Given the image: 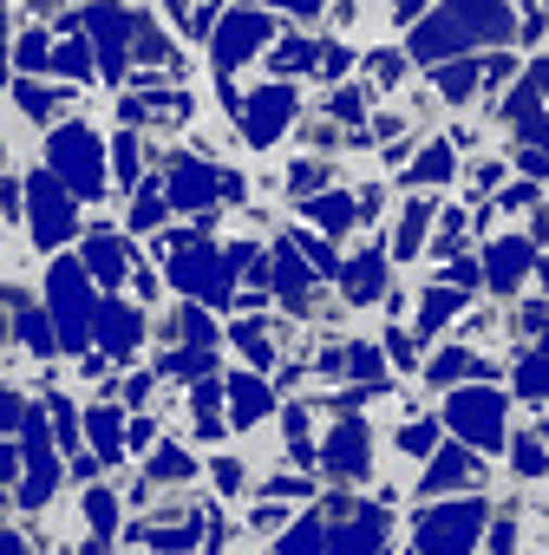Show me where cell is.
<instances>
[{
    "label": "cell",
    "instance_id": "1",
    "mask_svg": "<svg viewBox=\"0 0 549 555\" xmlns=\"http://www.w3.org/2000/svg\"><path fill=\"white\" fill-rule=\"evenodd\" d=\"M477 522H484L477 503H471V509H464V503H458V509H438V516L419 522V548H432V555H471Z\"/></svg>",
    "mask_w": 549,
    "mask_h": 555
},
{
    "label": "cell",
    "instance_id": "2",
    "mask_svg": "<svg viewBox=\"0 0 549 555\" xmlns=\"http://www.w3.org/2000/svg\"><path fill=\"white\" fill-rule=\"evenodd\" d=\"M497 418H503V405H497L490 392H471V399L458 392V399H451V425H458V431H471L477 444H497V438H503V425H497Z\"/></svg>",
    "mask_w": 549,
    "mask_h": 555
},
{
    "label": "cell",
    "instance_id": "3",
    "mask_svg": "<svg viewBox=\"0 0 549 555\" xmlns=\"http://www.w3.org/2000/svg\"><path fill=\"white\" fill-rule=\"evenodd\" d=\"M536 268V242H523V235H503L497 248H490V288L497 295H510L516 282H523V274Z\"/></svg>",
    "mask_w": 549,
    "mask_h": 555
},
{
    "label": "cell",
    "instance_id": "4",
    "mask_svg": "<svg viewBox=\"0 0 549 555\" xmlns=\"http://www.w3.org/2000/svg\"><path fill=\"white\" fill-rule=\"evenodd\" d=\"M425 229H432V203H406L399 235H393V255H399V261H412V255L425 248Z\"/></svg>",
    "mask_w": 549,
    "mask_h": 555
},
{
    "label": "cell",
    "instance_id": "5",
    "mask_svg": "<svg viewBox=\"0 0 549 555\" xmlns=\"http://www.w3.org/2000/svg\"><path fill=\"white\" fill-rule=\"evenodd\" d=\"M458 483H477V457L471 451H445L425 477V490H458Z\"/></svg>",
    "mask_w": 549,
    "mask_h": 555
},
{
    "label": "cell",
    "instance_id": "6",
    "mask_svg": "<svg viewBox=\"0 0 549 555\" xmlns=\"http://www.w3.org/2000/svg\"><path fill=\"white\" fill-rule=\"evenodd\" d=\"M425 373H432V379H471V373H490V366H484L471 347H445V353H438Z\"/></svg>",
    "mask_w": 549,
    "mask_h": 555
},
{
    "label": "cell",
    "instance_id": "7",
    "mask_svg": "<svg viewBox=\"0 0 549 555\" xmlns=\"http://www.w3.org/2000/svg\"><path fill=\"white\" fill-rule=\"evenodd\" d=\"M438 92H445V99H471V92H477V66H445V73H438Z\"/></svg>",
    "mask_w": 549,
    "mask_h": 555
},
{
    "label": "cell",
    "instance_id": "8",
    "mask_svg": "<svg viewBox=\"0 0 549 555\" xmlns=\"http://www.w3.org/2000/svg\"><path fill=\"white\" fill-rule=\"evenodd\" d=\"M328 112H334V118H341V125H354V118H367V86H360V92H354V86H341V92H334V105H328Z\"/></svg>",
    "mask_w": 549,
    "mask_h": 555
},
{
    "label": "cell",
    "instance_id": "9",
    "mask_svg": "<svg viewBox=\"0 0 549 555\" xmlns=\"http://www.w3.org/2000/svg\"><path fill=\"white\" fill-rule=\"evenodd\" d=\"M412 177H419V183H438V177H451V151H445V144H432V151L412 164Z\"/></svg>",
    "mask_w": 549,
    "mask_h": 555
},
{
    "label": "cell",
    "instance_id": "10",
    "mask_svg": "<svg viewBox=\"0 0 549 555\" xmlns=\"http://www.w3.org/2000/svg\"><path fill=\"white\" fill-rule=\"evenodd\" d=\"M347 288H354V295H373V288H380V268H373V255H354V268H347Z\"/></svg>",
    "mask_w": 549,
    "mask_h": 555
},
{
    "label": "cell",
    "instance_id": "11",
    "mask_svg": "<svg viewBox=\"0 0 549 555\" xmlns=\"http://www.w3.org/2000/svg\"><path fill=\"white\" fill-rule=\"evenodd\" d=\"M458 314V295H425V327H445Z\"/></svg>",
    "mask_w": 549,
    "mask_h": 555
},
{
    "label": "cell",
    "instance_id": "12",
    "mask_svg": "<svg viewBox=\"0 0 549 555\" xmlns=\"http://www.w3.org/2000/svg\"><path fill=\"white\" fill-rule=\"evenodd\" d=\"M425 444H432V425H425V418L399 425V451H425Z\"/></svg>",
    "mask_w": 549,
    "mask_h": 555
},
{
    "label": "cell",
    "instance_id": "13",
    "mask_svg": "<svg viewBox=\"0 0 549 555\" xmlns=\"http://www.w3.org/2000/svg\"><path fill=\"white\" fill-rule=\"evenodd\" d=\"M510 457H516V477H542V451H536L529 438H523V444H516Z\"/></svg>",
    "mask_w": 549,
    "mask_h": 555
},
{
    "label": "cell",
    "instance_id": "14",
    "mask_svg": "<svg viewBox=\"0 0 549 555\" xmlns=\"http://www.w3.org/2000/svg\"><path fill=\"white\" fill-rule=\"evenodd\" d=\"M536 235H542V242H549V203H542V216H536Z\"/></svg>",
    "mask_w": 549,
    "mask_h": 555
},
{
    "label": "cell",
    "instance_id": "15",
    "mask_svg": "<svg viewBox=\"0 0 549 555\" xmlns=\"http://www.w3.org/2000/svg\"><path fill=\"white\" fill-rule=\"evenodd\" d=\"M0 164H8V144H0Z\"/></svg>",
    "mask_w": 549,
    "mask_h": 555
},
{
    "label": "cell",
    "instance_id": "16",
    "mask_svg": "<svg viewBox=\"0 0 549 555\" xmlns=\"http://www.w3.org/2000/svg\"><path fill=\"white\" fill-rule=\"evenodd\" d=\"M542 274H549V268H542Z\"/></svg>",
    "mask_w": 549,
    "mask_h": 555
}]
</instances>
